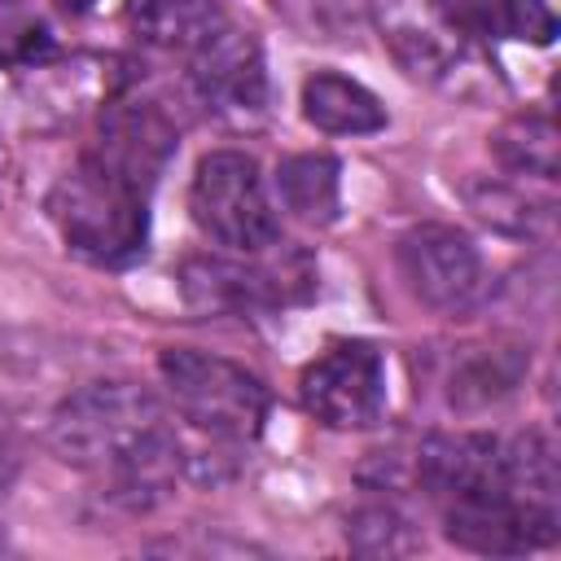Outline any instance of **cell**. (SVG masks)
<instances>
[{
    "instance_id": "1",
    "label": "cell",
    "mask_w": 561,
    "mask_h": 561,
    "mask_svg": "<svg viewBox=\"0 0 561 561\" xmlns=\"http://www.w3.org/2000/svg\"><path fill=\"white\" fill-rule=\"evenodd\" d=\"M48 443L66 465L105 478L127 508L158 504L184 465L162 403L131 381H92L66 394L48 421Z\"/></svg>"
},
{
    "instance_id": "2",
    "label": "cell",
    "mask_w": 561,
    "mask_h": 561,
    "mask_svg": "<svg viewBox=\"0 0 561 561\" xmlns=\"http://www.w3.org/2000/svg\"><path fill=\"white\" fill-rule=\"evenodd\" d=\"M48 215L70 254L96 267H127L145 254L149 210L145 193L83 153L48 193Z\"/></svg>"
},
{
    "instance_id": "3",
    "label": "cell",
    "mask_w": 561,
    "mask_h": 561,
    "mask_svg": "<svg viewBox=\"0 0 561 561\" xmlns=\"http://www.w3.org/2000/svg\"><path fill=\"white\" fill-rule=\"evenodd\" d=\"M162 386L171 408L202 434L224 443H250L267 421V386L224 355H206L193 346H171L158 355Z\"/></svg>"
},
{
    "instance_id": "4",
    "label": "cell",
    "mask_w": 561,
    "mask_h": 561,
    "mask_svg": "<svg viewBox=\"0 0 561 561\" xmlns=\"http://www.w3.org/2000/svg\"><path fill=\"white\" fill-rule=\"evenodd\" d=\"M188 210H193V224L224 250L259 254L280 241V219L267 197L263 171L241 149H219L197 162Z\"/></svg>"
},
{
    "instance_id": "5",
    "label": "cell",
    "mask_w": 561,
    "mask_h": 561,
    "mask_svg": "<svg viewBox=\"0 0 561 561\" xmlns=\"http://www.w3.org/2000/svg\"><path fill=\"white\" fill-rule=\"evenodd\" d=\"M245 254L250 263L237 259H188L180 272V294L193 311L202 316H237V311H263V307H285L307 298L316 272L302 254H285V259H263Z\"/></svg>"
},
{
    "instance_id": "6",
    "label": "cell",
    "mask_w": 561,
    "mask_h": 561,
    "mask_svg": "<svg viewBox=\"0 0 561 561\" xmlns=\"http://www.w3.org/2000/svg\"><path fill=\"white\" fill-rule=\"evenodd\" d=\"M394 259L412 298L438 316H465L486 289V267L473 237L451 224L408 228L394 245Z\"/></svg>"
},
{
    "instance_id": "7",
    "label": "cell",
    "mask_w": 561,
    "mask_h": 561,
    "mask_svg": "<svg viewBox=\"0 0 561 561\" xmlns=\"http://www.w3.org/2000/svg\"><path fill=\"white\" fill-rule=\"evenodd\" d=\"M302 408L329 430H364L386 408V368L368 342H333L298 377Z\"/></svg>"
},
{
    "instance_id": "8",
    "label": "cell",
    "mask_w": 561,
    "mask_h": 561,
    "mask_svg": "<svg viewBox=\"0 0 561 561\" xmlns=\"http://www.w3.org/2000/svg\"><path fill=\"white\" fill-rule=\"evenodd\" d=\"M416 473L421 486L438 500V508L473 500H513L504 473V443L491 434H434L416 456Z\"/></svg>"
},
{
    "instance_id": "9",
    "label": "cell",
    "mask_w": 561,
    "mask_h": 561,
    "mask_svg": "<svg viewBox=\"0 0 561 561\" xmlns=\"http://www.w3.org/2000/svg\"><path fill=\"white\" fill-rule=\"evenodd\" d=\"M171 153H175V123L167 118V110L158 101L118 96L105 105L92 158L105 162L114 175H123L127 184L149 193L153 180L162 175V167L171 162Z\"/></svg>"
},
{
    "instance_id": "10",
    "label": "cell",
    "mask_w": 561,
    "mask_h": 561,
    "mask_svg": "<svg viewBox=\"0 0 561 561\" xmlns=\"http://www.w3.org/2000/svg\"><path fill=\"white\" fill-rule=\"evenodd\" d=\"M193 57V88L197 96L224 118H254L267 110V70L263 48L250 31L219 26Z\"/></svg>"
},
{
    "instance_id": "11",
    "label": "cell",
    "mask_w": 561,
    "mask_h": 561,
    "mask_svg": "<svg viewBox=\"0 0 561 561\" xmlns=\"http://www.w3.org/2000/svg\"><path fill=\"white\" fill-rule=\"evenodd\" d=\"M430 9L451 31L473 39H526V44L557 39V13L543 0H430Z\"/></svg>"
},
{
    "instance_id": "12",
    "label": "cell",
    "mask_w": 561,
    "mask_h": 561,
    "mask_svg": "<svg viewBox=\"0 0 561 561\" xmlns=\"http://www.w3.org/2000/svg\"><path fill=\"white\" fill-rule=\"evenodd\" d=\"M302 118L324 136H368L386 127L381 101L337 70H316L302 83Z\"/></svg>"
},
{
    "instance_id": "13",
    "label": "cell",
    "mask_w": 561,
    "mask_h": 561,
    "mask_svg": "<svg viewBox=\"0 0 561 561\" xmlns=\"http://www.w3.org/2000/svg\"><path fill=\"white\" fill-rule=\"evenodd\" d=\"M127 22L149 48L197 53L224 26V9L215 0H127Z\"/></svg>"
},
{
    "instance_id": "14",
    "label": "cell",
    "mask_w": 561,
    "mask_h": 561,
    "mask_svg": "<svg viewBox=\"0 0 561 561\" xmlns=\"http://www.w3.org/2000/svg\"><path fill=\"white\" fill-rule=\"evenodd\" d=\"M276 197L302 224H333L342 210V167L333 153H294L276 167Z\"/></svg>"
},
{
    "instance_id": "15",
    "label": "cell",
    "mask_w": 561,
    "mask_h": 561,
    "mask_svg": "<svg viewBox=\"0 0 561 561\" xmlns=\"http://www.w3.org/2000/svg\"><path fill=\"white\" fill-rule=\"evenodd\" d=\"M491 153L500 158L504 171L513 175H535V180H557L561 167V136L548 110H526L517 118H508L495 136H491Z\"/></svg>"
},
{
    "instance_id": "16",
    "label": "cell",
    "mask_w": 561,
    "mask_h": 561,
    "mask_svg": "<svg viewBox=\"0 0 561 561\" xmlns=\"http://www.w3.org/2000/svg\"><path fill=\"white\" fill-rule=\"evenodd\" d=\"M53 31L26 0H0V70H26L53 57Z\"/></svg>"
},
{
    "instance_id": "17",
    "label": "cell",
    "mask_w": 561,
    "mask_h": 561,
    "mask_svg": "<svg viewBox=\"0 0 561 561\" xmlns=\"http://www.w3.org/2000/svg\"><path fill=\"white\" fill-rule=\"evenodd\" d=\"M469 206H473L486 224H495V228H504V232H517V237L535 232V228H539L535 219H548V215H552L548 202L535 206L522 188H508V184H469Z\"/></svg>"
},
{
    "instance_id": "18",
    "label": "cell",
    "mask_w": 561,
    "mask_h": 561,
    "mask_svg": "<svg viewBox=\"0 0 561 561\" xmlns=\"http://www.w3.org/2000/svg\"><path fill=\"white\" fill-rule=\"evenodd\" d=\"M346 539L355 552L364 557H394V552H408L412 548V535H408V522L386 508V504H373V508H359L346 526Z\"/></svg>"
},
{
    "instance_id": "19",
    "label": "cell",
    "mask_w": 561,
    "mask_h": 561,
    "mask_svg": "<svg viewBox=\"0 0 561 561\" xmlns=\"http://www.w3.org/2000/svg\"><path fill=\"white\" fill-rule=\"evenodd\" d=\"M57 4H61L66 13H88V9L96 4V0H57Z\"/></svg>"
},
{
    "instance_id": "20",
    "label": "cell",
    "mask_w": 561,
    "mask_h": 561,
    "mask_svg": "<svg viewBox=\"0 0 561 561\" xmlns=\"http://www.w3.org/2000/svg\"><path fill=\"white\" fill-rule=\"evenodd\" d=\"M0 548H4V543H0Z\"/></svg>"
}]
</instances>
